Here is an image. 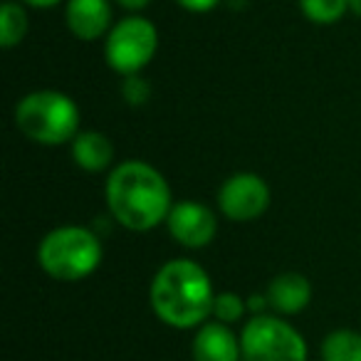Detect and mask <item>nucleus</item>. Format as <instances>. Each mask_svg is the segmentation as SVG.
<instances>
[{"label": "nucleus", "instance_id": "nucleus-16", "mask_svg": "<svg viewBox=\"0 0 361 361\" xmlns=\"http://www.w3.org/2000/svg\"><path fill=\"white\" fill-rule=\"evenodd\" d=\"M247 312V300H243L235 292H216V300H213V314L216 322L221 324H235L245 317Z\"/></svg>", "mask_w": 361, "mask_h": 361}, {"label": "nucleus", "instance_id": "nucleus-4", "mask_svg": "<svg viewBox=\"0 0 361 361\" xmlns=\"http://www.w3.org/2000/svg\"><path fill=\"white\" fill-rule=\"evenodd\" d=\"M102 240L92 228L60 226L52 228L37 245V265L45 275L60 282H77L90 277L102 265Z\"/></svg>", "mask_w": 361, "mask_h": 361}, {"label": "nucleus", "instance_id": "nucleus-13", "mask_svg": "<svg viewBox=\"0 0 361 361\" xmlns=\"http://www.w3.org/2000/svg\"><path fill=\"white\" fill-rule=\"evenodd\" d=\"M27 13L25 6L18 0H6L0 6V45L3 50H13L18 47L27 35Z\"/></svg>", "mask_w": 361, "mask_h": 361}, {"label": "nucleus", "instance_id": "nucleus-11", "mask_svg": "<svg viewBox=\"0 0 361 361\" xmlns=\"http://www.w3.org/2000/svg\"><path fill=\"white\" fill-rule=\"evenodd\" d=\"M265 295L277 314H300L312 302V282L302 272H280L270 280Z\"/></svg>", "mask_w": 361, "mask_h": 361}, {"label": "nucleus", "instance_id": "nucleus-5", "mask_svg": "<svg viewBox=\"0 0 361 361\" xmlns=\"http://www.w3.org/2000/svg\"><path fill=\"white\" fill-rule=\"evenodd\" d=\"M247 361H307V341L290 322L275 314H252L240 331Z\"/></svg>", "mask_w": 361, "mask_h": 361}, {"label": "nucleus", "instance_id": "nucleus-8", "mask_svg": "<svg viewBox=\"0 0 361 361\" xmlns=\"http://www.w3.org/2000/svg\"><path fill=\"white\" fill-rule=\"evenodd\" d=\"M169 235L178 245L188 250H201L211 245L218 235V216L198 201H178L173 203L169 218H166Z\"/></svg>", "mask_w": 361, "mask_h": 361}, {"label": "nucleus", "instance_id": "nucleus-20", "mask_svg": "<svg viewBox=\"0 0 361 361\" xmlns=\"http://www.w3.org/2000/svg\"><path fill=\"white\" fill-rule=\"evenodd\" d=\"M23 6L37 8V11H50V8H57L60 3H67V0H20Z\"/></svg>", "mask_w": 361, "mask_h": 361}, {"label": "nucleus", "instance_id": "nucleus-6", "mask_svg": "<svg viewBox=\"0 0 361 361\" xmlns=\"http://www.w3.org/2000/svg\"><path fill=\"white\" fill-rule=\"evenodd\" d=\"M159 50V30L149 18L126 16L104 37V60L121 77L141 75Z\"/></svg>", "mask_w": 361, "mask_h": 361}, {"label": "nucleus", "instance_id": "nucleus-10", "mask_svg": "<svg viewBox=\"0 0 361 361\" xmlns=\"http://www.w3.org/2000/svg\"><path fill=\"white\" fill-rule=\"evenodd\" d=\"M191 356L193 361H240V336H235V331L228 324L206 322L198 326L193 336Z\"/></svg>", "mask_w": 361, "mask_h": 361}, {"label": "nucleus", "instance_id": "nucleus-3", "mask_svg": "<svg viewBox=\"0 0 361 361\" xmlns=\"http://www.w3.org/2000/svg\"><path fill=\"white\" fill-rule=\"evenodd\" d=\"M16 126L35 144H72L80 134V106L60 90L27 92L16 104Z\"/></svg>", "mask_w": 361, "mask_h": 361}, {"label": "nucleus", "instance_id": "nucleus-7", "mask_svg": "<svg viewBox=\"0 0 361 361\" xmlns=\"http://www.w3.org/2000/svg\"><path fill=\"white\" fill-rule=\"evenodd\" d=\"M270 186L252 171L231 173L218 188V211L233 223H250L270 208Z\"/></svg>", "mask_w": 361, "mask_h": 361}, {"label": "nucleus", "instance_id": "nucleus-18", "mask_svg": "<svg viewBox=\"0 0 361 361\" xmlns=\"http://www.w3.org/2000/svg\"><path fill=\"white\" fill-rule=\"evenodd\" d=\"M176 3L188 13H211L221 0H176Z\"/></svg>", "mask_w": 361, "mask_h": 361}, {"label": "nucleus", "instance_id": "nucleus-14", "mask_svg": "<svg viewBox=\"0 0 361 361\" xmlns=\"http://www.w3.org/2000/svg\"><path fill=\"white\" fill-rule=\"evenodd\" d=\"M322 361H361V334L354 329H334L322 341Z\"/></svg>", "mask_w": 361, "mask_h": 361}, {"label": "nucleus", "instance_id": "nucleus-12", "mask_svg": "<svg viewBox=\"0 0 361 361\" xmlns=\"http://www.w3.org/2000/svg\"><path fill=\"white\" fill-rule=\"evenodd\" d=\"M72 161L87 173H102L114 161V144L102 131H80L70 144Z\"/></svg>", "mask_w": 361, "mask_h": 361}, {"label": "nucleus", "instance_id": "nucleus-17", "mask_svg": "<svg viewBox=\"0 0 361 361\" xmlns=\"http://www.w3.org/2000/svg\"><path fill=\"white\" fill-rule=\"evenodd\" d=\"M121 97H124L126 104L141 106L149 102L151 97V85L141 75H129L121 80Z\"/></svg>", "mask_w": 361, "mask_h": 361}, {"label": "nucleus", "instance_id": "nucleus-21", "mask_svg": "<svg viewBox=\"0 0 361 361\" xmlns=\"http://www.w3.org/2000/svg\"><path fill=\"white\" fill-rule=\"evenodd\" d=\"M349 13H354L356 18H361V0H349Z\"/></svg>", "mask_w": 361, "mask_h": 361}, {"label": "nucleus", "instance_id": "nucleus-1", "mask_svg": "<svg viewBox=\"0 0 361 361\" xmlns=\"http://www.w3.org/2000/svg\"><path fill=\"white\" fill-rule=\"evenodd\" d=\"M109 216L131 233H149L166 223L173 198L159 169L146 161H121L109 171L104 186Z\"/></svg>", "mask_w": 361, "mask_h": 361}, {"label": "nucleus", "instance_id": "nucleus-15", "mask_svg": "<svg viewBox=\"0 0 361 361\" xmlns=\"http://www.w3.org/2000/svg\"><path fill=\"white\" fill-rule=\"evenodd\" d=\"M302 16L314 25H334L349 13V0H297Z\"/></svg>", "mask_w": 361, "mask_h": 361}, {"label": "nucleus", "instance_id": "nucleus-9", "mask_svg": "<svg viewBox=\"0 0 361 361\" xmlns=\"http://www.w3.org/2000/svg\"><path fill=\"white\" fill-rule=\"evenodd\" d=\"M65 23L77 40L94 42L114 27V11L109 0H67Z\"/></svg>", "mask_w": 361, "mask_h": 361}, {"label": "nucleus", "instance_id": "nucleus-19", "mask_svg": "<svg viewBox=\"0 0 361 361\" xmlns=\"http://www.w3.org/2000/svg\"><path fill=\"white\" fill-rule=\"evenodd\" d=\"M114 3L119 8H124V11H129V13H134V16H136V13H141L146 6H149L151 0H114Z\"/></svg>", "mask_w": 361, "mask_h": 361}, {"label": "nucleus", "instance_id": "nucleus-2", "mask_svg": "<svg viewBox=\"0 0 361 361\" xmlns=\"http://www.w3.org/2000/svg\"><path fill=\"white\" fill-rule=\"evenodd\" d=\"M213 282L208 272L188 257H176L156 270L149 287L154 314L173 329H196L213 314Z\"/></svg>", "mask_w": 361, "mask_h": 361}]
</instances>
